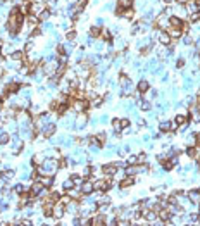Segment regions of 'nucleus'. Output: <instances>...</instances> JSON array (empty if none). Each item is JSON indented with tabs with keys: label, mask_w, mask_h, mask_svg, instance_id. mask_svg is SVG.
<instances>
[{
	"label": "nucleus",
	"mask_w": 200,
	"mask_h": 226,
	"mask_svg": "<svg viewBox=\"0 0 200 226\" xmlns=\"http://www.w3.org/2000/svg\"><path fill=\"white\" fill-rule=\"evenodd\" d=\"M11 59L14 60V62H19V64L26 60L24 59V52H22V50H14V52L11 54Z\"/></svg>",
	"instance_id": "obj_10"
},
{
	"label": "nucleus",
	"mask_w": 200,
	"mask_h": 226,
	"mask_svg": "<svg viewBox=\"0 0 200 226\" xmlns=\"http://www.w3.org/2000/svg\"><path fill=\"white\" fill-rule=\"evenodd\" d=\"M140 109H143V111H150V104H148V102H140Z\"/></svg>",
	"instance_id": "obj_39"
},
{
	"label": "nucleus",
	"mask_w": 200,
	"mask_h": 226,
	"mask_svg": "<svg viewBox=\"0 0 200 226\" xmlns=\"http://www.w3.org/2000/svg\"><path fill=\"white\" fill-rule=\"evenodd\" d=\"M136 88H138V92H140V93H145V92H147V90H148V81H145V79H141V81H140V83H138V85H136Z\"/></svg>",
	"instance_id": "obj_21"
},
{
	"label": "nucleus",
	"mask_w": 200,
	"mask_h": 226,
	"mask_svg": "<svg viewBox=\"0 0 200 226\" xmlns=\"http://www.w3.org/2000/svg\"><path fill=\"white\" fill-rule=\"evenodd\" d=\"M190 19H192V22H197V21H200V11L193 12V14L190 16Z\"/></svg>",
	"instance_id": "obj_35"
},
{
	"label": "nucleus",
	"mask_w": 200,
	"mask_h": 226,
	"mask_svg": "<svg viewBox=\"0 0 200 226\" xmlns=\"http://www.w3.org/2000/svg\"><path fill=\"white\" fill-rule=\"evenodd\" d=\"M109 202H111V197L109 195H105V192H100V197L98 199H97V204H109Z\"/></svg>",
	"instance_id": "obj_19"
},
{
	"label": "nucleus",
	"mask_w": 200,
	"mask_h": 226,
	"mask_svg": "<svg viewBox=\"0 0 200 226\" xmlns=\"http://www.w3.org/2000/svg\"><path fill=\"white\" fill-rule=\"evenodd\" d=\"M9 140H11V138H9L7 133H0V145H7Z\"/></svg>",
	"instance_id": "obj_30"
},
{
	"label": "nucleus",
	"mask_w": 200,
	"mask_h": 226,
	"mask_svg": "<svg viewBox=\"0 0 200 226\" xmlns=\"http://www.w3.org/2000/svg\"><path fill=\"white\" fill-rule=\"evenodd\" d=\"M48 17H50V11H48V9L45 7L43 11H41L40 14H38V19H40V21H47Z\"/></svg>",
	"instance_id": "obj_25"
},
{
	"label": "nucleus",
	"mask_w": 200,
	"mask_h": 226,
	"mask_svg": "<svg viewBox=\"0 0 200 226\" xmlns=\"http://www.w3.org/2000/svg\"><path fill=\"white\" fill-rule=\"evenodd\" d=\"M166 31H167V33H169L171 40H178V38H181V35H183L181 28H173V26H169V28H167Z\"/></svg>",
	"instance_id": "obj_5"
},
{
	"label": "nucleus",
	"mask_w": 200,
	"mask_h": 226,
	"mask_svg": "<svg viewBox=\"0 0 200 226\" xmlns=\"http://www.w3.org/2000/svg\"><path fill=\"white\" fill-rule=\"evenodd\" d=\"M21 192H24V188H22L21 185H16L14 188H12V193H17V195H19V193H21Z\"/></svg>",
	"instance_id": "obj_37"
},
{
	"label": "nucleus",
	"mask_w": 200,
	"mask_h": 226,
	"mask_svg": "<svg viewBox=\"0 0 200 226\" xmlns=\"http://www.w3.org/2000/svg\"><path fill=\"white\" fill-rule=\"evenodd\" d=\"M186 12H188V14H193V12H197V11H198V5H197L195 4V2H193V0H190V2H188V4H186Z\"/></svg>",
	"instance_id": "obj_20"
},
{
	"label": "nucleus",
	"mask_w": 200,
	"mask_h": 226,
	"mask_svg": "<svg viewBox=\"0 0 200 226\" xmlns=\"http://www.w3.org/2000/svg\"><path fill=\"white\" fill-rule=\"evenodd\" d=\"M100 33H102V28H98V26L90 28V36H100Z\"/></svg>",
	"instance_id": "obj_28"
},
{
	"label": "nucleus",
	"mask_w": 200,
	"mask_h": 226,
	"mask_svg": "<svg viewBox=\"0 0 200 226\" xmlns=\"http://www.w3.org/2000/svg\"><path fill=\"white\" fill-rule=\"evenodd\" d=\"M130 128V119H121V130Z\"/></svg>",
	"instance_id": "obj_36"
},
{
	"label": "nucleus",
	"mask_w": 200,
	"mask_h": 226,
	"mask_svg": "<svg viewBox=\"0 0 200 226\" xmlns=\"http://www.w3.org/2000/svg\"><path fill=\"white\" fill-rule=\"evenodd\" d=\"M183 66H185V60L179 59V60H178V67H183Z\"/></svg>",
	"instance_id": "obj_46"
},
{
	"label": "nucleus",
	"mask_w": 200,
	"mask_h": 226,
	"mask_svg": "<svg viewBox=\"0 0 200 226\" xmlns=\"http://www.w3.org/2000/svg\"><path fill=\"white\" fill-rule=\"evenodd\" d=\"M174 123L185 128L186 124H188V118H186V116H183V114H178V116H176V119H174Z\"/></svg>",
	"instance_id": "obj_18"
},
{
	"label": "nucleus",
	"mask_w": 200,
	"mask_h": 226,
	"mask_svg": "<svg viewBox=\"0 0 200 226\" xmlns=\"http://www.w3.org/2000/svg\"><path fill=\"white\" fill-rule=\"evenodd\" d=\"M133 14H135V12H133V9H131V7H128V9H124V11H122V14H121V16H124L126 19H131V17H133Z\"/></svg>",
	"instance_id": "obj_29"
},
{
	"label": "nucleus",
	"mask_w": 200,
	"mask_h": 226,
	"mask_svg": "<svg viewBox=\"0 0 200 226\" xmlns=\"http://www.w3.org/2000/svg\"><path fill=\"white\" fill-rule=\"evenodd\" d=\"M26 22H28V28H30V30H35V28H38V22H40V19H38V16L30 14L26 17Z\"/></svg>",
	"instance_id": "obj_8"
},
{
	"label": "nucleus",
	"mask_w": 200,
	"mask_h": 226,
	"mask_svg": "<svg viewBox=\"0 0 200 226\" xmlns=\"http://www.w3.org/2000/svg\"><path fill=\"white\" fill-rule=\"evenodd\" d=\"M112 128H114L116 131H121V119H114V121H112Z\"/></svg>",
	"instance_id": "obj_33"
},
{
	"label": "nucleus",
	"mask_w": 200,
	"mask_h": 226,
	"mask_svg": "<svg viewBox=\"0 0 200 226\" xmlns=\"http://www.w3.org/2000/svg\"><path fill=\"white\" fill-rule=\"evenodd\" d=\"M66 211H67V212H71V214H76V212L79 211V205H78V202H76V199H74V200H71L69 204H67Z\"/></svg>",
	"instance_id": "obj_13"
},
{
	"label": "nucleus",
	"mask_w": 200,
	"mask_h": 226,
	"mask_svg": "<svg viewBox=\"0 0 200 226\" xmlns=\"http://www.w3.org/2000/svg\"><path fill=\"white\" fill-rule=\"evenodd\" d=\"M66 38H67L69 41H74V38H76V33H74V31H69V33L66 35Z\"/></svg>",
	"instance_id": "obj_40"
},
{
	"label": "nucleus",
	"mask_w": 200,
	"mask_h": 226,
	"mask_svg": "<svg viewBox=\"0 0 200 226\" xmlns=\"http://www.w3.org/2000/svg\"><path fill=\"white\" fill-rule=\"evenodd\" d=\"M133 183H135V176H128V174H126V178H124L121 183H119V186H121L122 190H126V188H130Z\"/></svg>",
	"instance_id": "obj_12"
},
{
	"label": "nucleus",
	"mask_w": 200,
	"mask_h": 226,
	"mask_svg": "<svg viewBox=\"0 0 200 226\" xmlns=\"http://www.w3.org/2000/svg\"><path fill=\"white\" fill-rule=\"evenodd\" d=\"M102 173L107 174V176H114V174L117 173V164H105V166L102 167Z\"/></svg>",
	"instance_id": "obj_6"
},
{
	"label": "nucleus",
	"mask_w": 200,
	"mask_h": 226,
	"mask_svg": "<svg viewBox=\"0 0 200 226\" xmlns=\"http://www.w3.org/2000/svg\"><path fill=\"white\" fill-rule=\"evenodd\" d=\"M54 133H55V124H54V123H48V124H45V126L41 128V137L43 138H50Z\"/></svg>",
	"instance_id": "obj_3"
},
{
	"label": "nucleus",
	"mask_w": 200,
	"mask_h": 226,
	"mask_svg": "<svg viewBox=\"0 0 200 226\" xmlns=\"http://www.w3.org/2000/svg\"><path fill=\"white\" fill-rule=\"evenodd\" d=\"M164 4H173V0H162Z\"/></svg>",
	"instance_id": "obj_47"
},
{
	"label": "nucleus",
	"mask_w": 200,
	"mask_h": 226,
	"mask_svg": "<svg viewBox=\"0 0 200 226\" xmlns=\"http://www.w3.org/2000/svg\"><path fill=\"white\" fill-rule=\"evenodd\" d=\"M62 186H64V190H71V188H74V183H73V180H66Z\"/></svg>",
	"instance_id": "obj_32"
},
{
	"label": "nucleus",
	"mask_w": 200,
	"mask_h": 226,
	"mask_svg": "<svg viewBox=\"0 0 200 226\" xmlns=\"http://www.w3.org/2000/svg\"><path fill=\"white\" fill-rule=\"evenodd\" d=\"M21 24H22V12L19 7H14L9 14V21H7V28L11 31V35H17Z\"/></svg>",
	"instance_id": "obj_1"
},
{
	"label": "nucleus",
	"mask_w": 200,
	"mask_h": 226,
	"mask_svg": "<svg viewBox=\"0 0 200 226\" xmlns=\"http://www.w3.org/2000/svg\"><path fill=\"white\" fill-rule=\"evenodd\" d=\"M71 180H73L74 185H81V183H83V178H81V176H78V174H73V176H71Z\"/></svg>",
	"instance_id": "obj_31"
},
{
	"label": "nucleus",
	"mask_w": 200,
	"mask_h": 226,
	"mask_svg": "<svg viewBox=\"0 0 200 226\" xmlns=\"http://www.w3.org/2000/svg\"><path fill=\"white\" fill-rule=\"evenodd\" d=\"M188 199L192 200V202H197V200L200 199V193H198V190H192V192L188 193Z\"/></svg>",
	"instance_id": "obj_27"
},
{
	"label": "nucleus",
	"mask_w": 200,
	"mask_h": 226,
	"mask_svg": "<svg viewBox=\"0 0 200 226\" xmlns=\"http://www.w3.org/2000/svg\"><path fill=\"white\" fill-rule=\"evenodd\" d=\"M40 181L43 183V186H47V188H48V186H52V185H54L52 176H41V178H40Z\"/></svg>",
	"instance_id": "obj_23"
},
{
	"label": "nucleus",
	"mask_w": 200,
	"mask_h": 226,
	"mask_svg": "<svg viewBox=\"0 0 200 226\" xmlns=\"http://www.w3.org/2000/svg\"><path fill=\"white\" fill-rule=\"evenodd\" d=\"M160 130H162V131H169L171 130V123H162V124H160Z\"/></svg>",
	"instance_id": "obj_38"
},
{
	"label": "nucleus",
	"mask_w": 200,
	"mask_h": 226,
	"mask_svg": "<svg viewBox=\"0 0 200 226\" xmlns=\"http://www.w3.org/2000/svg\"><path fill=\"white\" fill-rule=\"evenodd\" d=\"M86 121H88L86 114H85V112H79V116L76 118V124H78V128H83L86 124Z\"/></svg>",
	"instance_id": "obj_16"
},
{
	"label": "nucleus",
	"mask_w": 200,
	"mask_h": 226,
	"mask_svg": "<svg viewBox=\"0 0 200 226\" xmlns=\"http://www.w3.org/2000/svg\"><path fill=\"white\" fill-rule=\"evenodd\" d=\"M155 26L159 28V30H162V31H166L167 28H169V16H167L166 12L155 17Z\"/></svg>",
	"instance_id": "obj_2"
},
{
	"label": "nucleus",
	"mask_w": 200,
	"mask_h": 226,
	"mask_svg": "<svg viewBox=\"0 0 200 226\" xmlns=\"http://www.w3.org/2000/svg\"><path fill=\"white\" fill-rule=\"evenodd\" d=\"M83 174H85V176H90V174H92V167L86 166L85 169H83Z\"/></svg>",
	"instance_id": "obj_42"
},
{
	"label": "nucleus",
	"mask_w": 200,
	"mask_h": 226,
	"mask_svg": "<svg viewBox=\"0 0 200 226\" xmlns=\"http://www.w3.org/2000/svg\"><path fill=\"white\" fill-rule=\"evenodd\" d=\"M190 116H192V121H200V105H192V109H190Z\"/></svg>",
	"instance_id": "obj_11"
},
{
	"label": "nucleus",
	"mask_w": 200,
	"mask_h": 226,
	"mask_svg": "<svg viewBox=\"0 0 200 226\" xmlns=\"http://www.w3.org/2000/svg\"><path fill=\"white\" fill-rule=\"evenodd\" d=\"M64 212H66V209H64V205L60 204V202H55L54 204V212H52V216L55 219H60L64 216Z\"/></svg>",
	"instance_id": "obj_4"
},
{
	"label": "nucleus",
	"mask_w": 200,
	"mask_h": 226,
	"mask_svg": "<svg viewBox=\"0 0 200 226\" xmlns=\"http://www.w3.org/2000/svg\"><path fill=\"white\" fill-rule=\"evenodd\" d=\"M93 190H95V186H93V181L86 180V181L81 183V192L85 193V195H90V193H93Z\"/></svg>",
	"instance_id": "obj_7"
},
{
	"label": "nucleus",
	"mask_w": 200,
	"mask_h": 226,
	"mask_svg": "<svg viewBox=\"0 0 200 226\" xmlns=\"http://www.w3.org/2000/svg\"><path fill=\"white\" fill-rule=\"evenodd\" d=\"M102 35H104V38H105L107 41H111V33H109L107 30H102Z\"/></svg>",
	"instance_id": "obj_41"
},
{
	"label": "nucleus",
	"mask_w": 200,
	"mask_h": 226,
	"mask_svg": "<svg viewBox=\"0 0 200 226\" xmlns=\"http://www.w3.org/2000/svg\"><path fill=\"white\" fill-rule=\"evenodd\" d=\"M0 57H2V47H0Z\"/></svg>",
	"instance_id": "obj_49"
},
{
	"label": "nucleus",
	"mask_w": 200,
	"mask_h": 226,
	"mask_svg": "<svg viewBox=\"0 0 200 226\" xmlns=\"http://www.w3.org/2000/svg\"><path fill=\"white\" fill-rule=\"evenodd\" d=\"M181 24H183V19L181 17H178V16H171V17H169V26L181 28Z\"/></svg>",
	"instance_id": "obj_14"
},
{
	"label": "nucleus",
	"mask_w": 200,
	"mask_h": 226,
	"mask_svg": "<svg viewBox=\"0 0 200 226\" xmlns=\"http://www.w3.org/2000/svg\"><path fill=\"white\" fill-rule=\"evenodd\" d=\"M186 154H188V157H192V159H195V157L198 159V157H200V152L197 150L195 147H190L188 150H186Z\"/></svg>",
	"instance_id": "obj_24"
},
{
	"label": "nucleus",
	"mask_w": 200,
	"mask_h": 226,
	"mask_svg": "<svg viewBox=\"0 0 200 226\" xmlns=\"http://www.w3.org/2000/svg\"><path fill=\"white\" fill-rule=\"evenodd\" d=\"M4 99H5V97H0V104H2V102H4Z\"/></svg>",
	"instance_id": "obj_48"
},
{
	"label": "nucleus",
	"mask_w": 200,
	"mask_h": 226,
	"mask_svg": "<svg viewBox=\"0 0 200 226\" xmlns=\"http://www.w3.org/2000/svg\"><path fill=\"white\" fill-rule=\"evenodd\" d=\"M105 214L104 212H100V214H97L95 218H93V221H92V224L93 226H104V224H107V221H105Z\"/></svg>",
	"instance_id": "obj_9"
},
{
	"label": "nucleus",
	"mask_w": 200,
	"mask_h": 226,
	"mask_svg": "<svg viewBox=\"0 0 200 226\" xmlns=\"http://www.w3.org/2000/svg\"><path fill=\"white\" fill-rule=\"evenodd\" d=\"M178 128H179V124H176V123H171V131H176V130H178Z\"/></svg>",
	"instance_id": "obj_44"
},
{
	"label": "nucleus",
	"mask_w": 200,
	"mask_h": 226,
	"mask_svg": "<svg viewBox=\"0 0 200 226\" xmlns=\"http://www.w3.org/2000/svg\"><path fill=\"white\" fill-rule=\"evenodd\" d=\"M14 176H16V173H14L12 169H5V171H2V176H0V178L5 180V181H11Z\"/></svg>",
	"instance_id": "obj_17"
},
{
	"label": "nucleus",
	"mask_w": 200,
	"mask_h": 226,
	"mask_svg": "<svg viewBox=\"0 0 200 226\" xmlns=\"http://www.w3.org/2000/svg\"><path fill=\"white\" fill-rule=\"evenodd\" d=\"M71 200H73V197H71L69 193H66V195H60L57 202H60V204H62V205H67V204H69V202H71Z\"/></svg>",
	"instance_id": "obj_22"
},
{
	"label": "nucleus",
	"mask_w": 200,
	"mask_h": 226,
	"mask_svg": "<svg viewBox=\"0 0 200 226\" xmlns=\"http://www.w3.org/2000/svg\"><path fill=\"white\" fill-rule=\"evenodd\" d=\"M95 143L98 145V147H102V145L105 143V133H98L95 137Z\"/></svg>",
	"instance_id": "obj_26"
},
{
	"label": "nucleus",
	"mask_w": 200,
	"mask_h": 226,
	"mask_svg": "<svg viewBox=\"0 0 200 226\" xmlns=\"http://www.w3.org/2000/svg\"><path fill=\"white\" fill-rule=\"evenodd\" d=\"M159 41L162 45H169L173 40H171V36H169V33H167V31H160V33H159Z\"/></svg>",
	"instance_id": "obj_15"
},
{
	"label": "nucleus",
	"mask_w": 200,
	"mask_h": 226,
	"mask_svg": "<svg viewBox=\"0 0 200 226\" xmlns=\"http://www.w3.org/2000/svg\"><path fill=\"white\" fill-rule=\"evenodd\" d=\"M145 161H147V156H145V154H140V156H138V162H145Z\"/></svg>",
	"instance_id": "obj_43"
},
{
	"label": "nucleus",
	"mask_w": 200,
	"mask_h": 226,
	"mask_svg": "<svg viewBox=\"0 0 200 226\" xmlns=\"http://www.w3.org/2000/svg\"><path fill=\"white\" fill-rule=\"evenodd\" d=\"M128 164H130V166L138 164V156H130V157H128Z\"/></svg>",
	"instance_id": "obj_34"
},
{
	"label": "nucleus",
	"mask_w": 200,
	"mask_h": 226,
	"mask_svg": "<svg viewBox=\"0 0 200 226\" xmlns=\"http://www.w3.org/2000/svg\"><path fill=\"white\" fill-rule=\"evenodd\" d=\"M195 142H197V145L200 147V133H197V135H195Z\"/></svg>",
	"instance_id": "obj_45"
}]
</instances>
